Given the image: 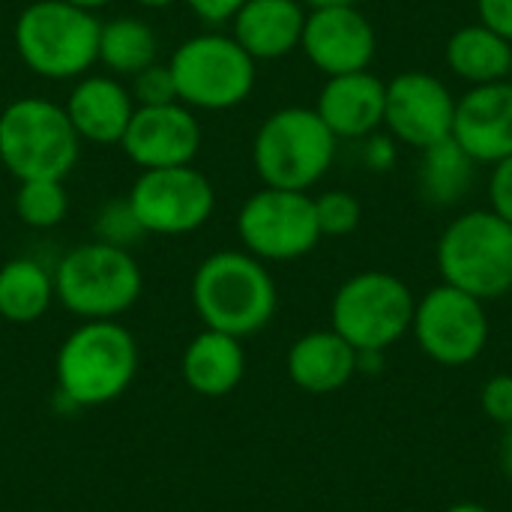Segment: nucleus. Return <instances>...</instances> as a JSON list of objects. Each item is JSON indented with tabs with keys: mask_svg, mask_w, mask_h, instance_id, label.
<instances>
[{
	"mask_svg": "<svg viewBox=\"0 0 512 512\" xmlns=\"http://www.w3.org/2000/svg\"><path fill=\"white\" fill-rule=\"evenodd\" d=\"M192 306L204 327L246 339L273 321L279 291L264 261L246 249H222L198 264Z\"/></svg>",
	"mask_w": 512,
	"mask_h": 512,
	"instance_id": "f257e3e1",
	"label": "nucleus"
},
{
	"mask_svg": "<svg viewBox=\"0 0 512 512\" xmlns=\"http://www.w3.org/2000/svg\"><path fill=\"white\" fill-rule=\"evenodd\" d=\"M57 390L72 408H96L120 399L138 372V342L117 321L78 324L57 351Z\"/></svg>",
	"mask_w": 512,
	"mask_h": 512,
	"instance_id": "f03ea898",
	"label": "nucleus"
},
{
	"mask_svg": "<svg viewBox=\"0 0 512 512\" xmlns=\"http://www.w3.org/2000/svg\"><path fill=\"white\" fill-rule=\"evenodd\" d=\"M96 12L66 0H33L12 24V45L21 63L45 81H75L99 63Z\"/></svg>",
	"mask_w": 512,
	"mask_h": 512,
	"instance_id": "7ed1b4c3",
	"label": "nucleus"
},
{
	"mask_svg": "<svg viewBox=\"0 0 512 512\" xmlns=\"http://www.w3.org/2000/svg\"><path fill=\"white\" fill-rule=\"evenodd\" d=\"M339 138L315 108L288 105L273 111L252 138V168L261 186L309 192L333 168Z\"/></svg>",
	"mask_w": 512,
	"mask_h": 512,
	"instance_id": "20e7f679",
	"label": "nucleus"
},
{
	"mask_svg": "<svg viewBox=\"0 0 512 512\" xmlns=\"http://www.w3.org/2000/svg\"><path fill=\"white\" fill-rule=\"evenodd\" d=\"M51 273L57 303L81 321L120 318L144 291V273L135 255L102 240L72 246Z\"/></svg>",
	"mask_w": 512,
	"mask_h": 512,
	"instance_id": "39448f33",
	"label": "nucleus"
},
{
	"mask_svg": "<svg viewBox=\"0 0 512 512\" xmlns=\"http://www.w3.org/2000/svg\"><path fill=\"white\" fill-rule=\"evenodd\" d=\"M81 156V138L63 105L24 96L0 111V165L21 180H66Z\"/></svg>",
	"mask_w": 512,
	"mask_h": 512,
	"instance_id": "423d86ee",
	"label": "nucleus"
},
{
	"mask_svg": "<svg viewBox=\"0 0 512 512\" xmlns=\"http://www.w3.org/2000/svg\"><path fill=\"white\" fill-rule=\"evenodd\" d=\"M435 261L447 285L498 300L512 291V225L492 210H468L441 231Z\"/></svg>",
	"mask_w": 512,
	"mask_h": 512,
	"instance_id": "0eeeda50",
	"label": "nucleus"
},
{
	"mask_svg": "<svg viewBox=\"0 0 512 512\" xmlns=\"http://www.w3.org/2000/svg\"><path fill=\"white\" fill-rule=\"evenodd\" d=\"M168 69L177 99L192 111H231L243 105L258 81V63L240 48L231 33L204 30L183 39Z\"/></svg>",
	"mask_w": 512,
	"mask_h": 512,
	"instance_id": "6e6552de",
	"label": "nucleus"
},
{
	"mask_svg": "<svg viewBox=\"0 0 512 512\" xmlns=\"http://www.w3.org/2000/svg\"><path fill=\"white\" fill-rule=\"evenodd\" d=\"M417 297L387 270H363L348 276L330 303L333 330L357 351H387L411 333Z\"/></svg>",
	"mask_w": 512,
	"mask_h": 512,
	"instance_id": "1a4fd4ad",
	"label": "nucleus"
},
{
	"mask_svg": "<svg viewBox=\"0 0 512 512\" xmlns=\"http://www.w3.org/2000/svg\"><path fill=\"white\" fill-rule=\"evenodd\" d=\"M237 237L264 264L297 261L324 240L315 219V198L309 192L261 186L237 213Z\"/></svg>",
	"mask_w": 512,
	"mask_h": 512,
	"instance_id": "9d476101",
	"label": "nucleus"
},
{
	"mask_svg": "<svg viewBox=\"0 0 512 512\" xmlns=\"http://www.w3.org/2000/svg\"><path fill=\"white\" fill-rule=\"evenodd\" d=\"M411 333L429 360L456 369L486 351L492 327L483 300L441 282L417 300Z\"/></svg>",
	"mask_w": 512,
	"mask_h": 512,
	"instance_id": "9b49d317",
	"label": "nucleus"
},
{
	"mask_svg": "<svg viewBox=\"0 0 512 512\" xmlns=\"http://www.w3.org/2000/svg\"><path fill=\"white\" fill-rule=\"evenodd\" d=\"M126 198L144 234L159 237L195 234L216 210V189L210 177L192 165L141 171Z\"/></svg>",
	"mask_w": 512,
	"mask_h": 512,
	"instance_id": "f8f14e48",
	"label": "nucleus"
},
{
	"mask_svg": "<svg viewBox=\"0 0 512 512\" xmlns=\"http://www.w3.org/2000/svg\"><path fill=\"white\" fill-rule=\"evenodd\" d=\"M456 96L432 72L405 69L387 81L384 129L414 150H426L453 135Z\"/></svg>",
	"mask_w": 512,
	"mask_h": 512,
	"instance_id": "ddd939ff",
	"label": "nucleus"
},
{
	"mask_svg": "<svg viewBox=\"0 0 512 512\" xmlns=\"http://www.w3.org/2000/svg\"><path fill=\"white\" fill-rule=\"evenodd\" d=\"M300 51L324 78L363 72L375 60L378 36L360 6H315L306 12Z\"/></svg>",
	"mask_w": 512,
	"mask_h": 512,
	"instance_id": "4468645a",
	"label": "nucleus"
},
{
	"mask_svg": "<svg viewBox=\"0 0 512 512\" xmlns=\"http://www.w3.org/2000/svg\"><path fill=\"white\" fill-rule=\"evenodd\" d=\"M201 138V123L189 105H135L120 147L129 162H135L141 171H150L192 165L201 153Z\"/></svg>",
	"mask_w": 512,
	"mask_h": 512,
	"instance_id": "2eb2a0df",
	"label": "nucleus"
},
{
	"mask_svg": "<svg viewBox=\"0 0 512 512\" xmlns=\"http://www.w3.org/2000/svg\"><path fill=\"white\" fill-rule=\"evenodd\" d=\"M453 138L477 165L512 156V81L477 84L456 99Z\"/></svg>",
	"mask_w": 512,
	"mask_h": 512,
	"instance_id": "dca6fc26",
	"label": "nucleus"
},
{
	"mask_svg": "<svg viewBox=\"0 0 512 512\" xmlns=\"http://www.w3.org/2000/svg\"><path fill=\"white\" fill-rule=\"evenodd\" d=\"M384 102L387 81L363 69L324 78L315 99V111L336 138L363 141L366 135L384 129Z\"/></svg>",
	"mask_w": 512,
	"mask_h": 512,
	"instance_id": "f3484780",
	"label": "nucleus"
},
{
	"mask_svg": "<svg viewBox=\"0 0 512 512\" xmlns=\"http://www.w3.org/2000/svg\"><path fill=\"white\" fill-rule=\"evenodd\" d=\"M63 111L72 123V129L78 132L81 144H99V147H111L120 144L132 111H135V99L132 90L117 78V75H81L75 78Z\"/></svg>",
	"mask_w": 512,
	"mask_h": 512,
	"instance_id": "a211bd4d",
	"label": "nucleus"
},
{
	"mask_svg": "<svg viewBox=\"0 0 512 512\" xmlns=\"http://www.w3.org/2000/svg\"><path fill=\"white\" fill-rule=\"evenodd\" d=\"M309 6L303 0H246L231 18V36L255 60H282L300 48Z\"/></svg>",
	"mask_w": 512,
	"mask_h": 512,
	"instance_id": "6ab92c4d",
	"label": "nucleus"
},
{
	"mask_svg": "<svg viewBox=\"0 0 512 512\" xmlns=\"http://www.w3.org/2000/svg\"><path fill=\"white\" fill-rule=\"evenodd\" d=\"M285 369L291 384L306 393H336L357 375V348L348 345L333 327L312 330L288 348Z\"/></svg>",
	"mask_w": 512,
	"mask_h": 512,
	"instance_id": "aec40b11",
	"label": "nucleus"
},
{
	"mask_svg": "<svg viewBox=\"0 0 512 512\" xmlns=\"http://www.w3.org/2000/svg\"><path fill=\"white\" fill-rule=\"evenodd\" d=\"M180 375L186 387L204 399L228 396L246 375L243 339L204 327L195 339H189L180 357Z\"/></svg>",
	"mask_w": 512,
	"mask_h": 512,
	"instance_id": "412c9836",
	"label": "nucleus"
},
{
	"mask_svg": "<svg viewBox=\"0 0 512 512\" xmlns=\"http://www.w3.org/2000/svg\"><path fill=\"white\" fill-rule=\"evenodd\" d=\"M444 60L456 78L465 84H495L507 81L512 66V42L489 30L486 24L474 21L459 27L444 48Z\"/></svg>",
	"mask_w": 512,
	"mask_h": 512,
	"instance_id": "4be33fe9",
	"label": "nucleus"
},
{
	"mask_svg": "<svg viewBox=\"0 0 512 512\" xmlns=\"http://www.w3.org/2000/svg\"><path fill=\"white\" fill-rule=\"evenodd\" d=\"M477 177V162L450 135L438 144L420 150L417 186L420 195L435 207H456L465 201Z\"/></svg>",
	"mask_w": 512,
	"mask_h": 512,
	"instance_id": "5701e85b",
	"label": "nucleus"
},
{
	"mask_svg": "<svg viewBox=\"0 0 512 512\" xmlns=\"http://www.w3.org/2000/svg\"><path fill=\"white\" fill-rule=\"evenodd\" d=\"M54 273L36 258H9L0 264V318L33 324L54 303Z\"/></svg>",
	"mask_w": 512,
	"mask_h": 512,
	"instance_id": "b1692460",
	"label": "nucleus"
},
{
	"mask_svg": "<svg viewBox=\"0 0 512 512\" xmlns=\"http://www.w3.org/2000/svg\"><path fill=\"white\" fill-rule=\"evenodd\" d=\"M159 57L156 30L135 15H117L99 27V63L108 75L132 78Z\"/></svg>",
	"mask_w": 512,
	"mask_h": 512,
	"instance_id": "393cba45",
	"label": "nucleus"
},
{
	"mask_svg": "<svg viewBox=\"0 0 512 512\" xmlns=\"http://www.w3.org/2000/svg\"><path fill=\"white\" fill-rule=\"evenodd\" d=\"M15 216L33 231H51L69 216L66 180H21L15 192Z\"/></svg>",
	"mask_w": 512,
	"mask_h": 512,
	"instance_id": "a878e982",
	"label": "nucleus"
},
{
	"mask_svg": "<svg viewBox=\"0 0 512 512\" xmlns=\"http://www.w3.org/2000/svg\"><path fill=\"white\" fill-rule=\"evenodd\" d=\"M93 234H96V240H102L108 246H120V249H132L141 237H147L129 198L105 201L93 219Z\"/></svg>",
	"mask_w": 512,
	"mask_h": 512,
	"instance_id": "bb28decb",
	"label": "nucleus"
},
{
	"mask_svg": "<svg viewBox=\"0 0 512 512\" xmlns=\"http://www.w3.org/2000/svg\"><path fill=\"white\" fill-rule=\"evenodd\" d=\"M315 219L321 228V237H348L357 231L363 219L360 201L345 189H330L315 195Z\"/></svg>",
	"mask_w": 512,
	"mask_h": 512,
	"instance_id": "cd10ccee",
	"label": "nucleus"
},
{
	"mask_svg": "<svg viewBox=\"0 0 512 512\" xmlns=\"http://www.w3.org/2000/svg\"><path fill=\"white\" fill-rule=\"evenodd\" d=\"M132 99L135 105H168V102H180L177 99V87H174V75L168 69V63H150L147 69H141L138 75H132Z\"/></svg>",
	"mask_w": 512,
	"mask_h": 512,
	"instance_id": "c85d7f7f",
	"label": "nucleus"
},
{
	"mask_svg": "<svg viewBox=\"0 0 512 512\" xmlns=\"http://www.w3.org/2000/svg\"><path fill=\"white\" fill-rule=\"evenodd\" d=\"M480 408L492 423H498L504 429L512 426V375H495L483 384Z\"/></svg>",
	"mask_w": 512,
	"mask_h": 512,
	"instance_id": "c756f323",
	"label": "nucleus"
},
{
	"mask_svg": "<svg viewBox=\"0 0 512 512\" xmlns=\"http://www.w3.org/2000/svg\"><path fill=\"white\" fill-rule=\"evenodd\" d=\"M489 210L512 225V156L492 165L489 177Z\"/></svg>",
	"mask_w": 512,
	"mask_h": 512,
	"instance_id": "7c9ffc66",
	"label": "nucleus"
},
{
	"mask_svg": "<svg viewBox=\"0 0 512 512\" xmlns=\"http://www.w3.org/2000/svg\"><path fill=\"white\" fill-rule=\"evenodd\" d=\"M399 159V141L390 132H372L363 138V165L375 174H384Z\"/></svg>",
	"mask_w": 512,
	"mask_h": 512,
	"instance_id": "2f4dec72",
	"label": "nucleus"
},
{
	"mask_svg": "<svg viewBox=\"0 0 512 512\" xmlns=\"http://www.w3.org/2000/svg\"><path fill=\"white\" fill-rule=\"evenodd\" d=\"M183 3L189 6V12L198 21H204L210 27H219V24H231V18L240 12V6L246 0H183Z\"/></svg>",
	"mask_w": 512,
	"mask_h": 512,
	"instance_id": "473e14b6",
	"label": "nucleus"
},
{
	"mask_svg": "<svg viewBox=\"0 0 512 512\" xmlns=\"http://www.w3.org/2000/svg\"><path fill=\"white\" fill-rule=\"evenodd\" d=\"M477 21L512 42V0H477Z\"/></svg>",
	"mask_w": 512,
	"mask_h": 512,
	"instance_id": "72a5a7b5",
	"label": "nucleus"
},
{
	"mask_svg": "<svg viewBox=\"0 0 512 512\" xmlns=\"http://www.w3.org/2000/svg\"><path fill=\"white\" fill-rule=\"evenodd\" d=\"M357 372L363 375L384 372V351H357Z\"/></svg>",
	"mask_w": 512,
	"mask_h": 512,
	"instance_id": "f704fd0d",
	"label": "nucleus"
},
{
	"mask_svg": "<svg viewBox=\"0 0 512 512\" xmlns=\"http://www.w3.org/2000/svg\"><path fill=\"white\" fill-rule=\"evenodd\" d=\"M501 468L512 483V426L504 429V441H501Z\"/></svg>",
	"mask_w": 512,
	"mask_h": 512,
	"instance_id": "c9c22d12",
	"label": "nucleus"
},
{
	"mask_svg": "<svg viewBox=\"0 0 512 512\" xmlns=\"http://www.w3.org/2000/svg\"><path fill=\"white\" fill-rule=\"evenodd\" d=\"M309 9H315V6H360L363 0H303Z\"/></svg>",
	"mask_w": 512,
	"mask_h": 512,
	"instance_id": "e433bc0d",
	"label": "nucleus"
},
{
	"mask_svg": "<svg viewBox=\"0 0 512 512\" xmlns=\"http://www.w3.org/2000/svg\"><path fill=\"white\" fill-rule=\"evenodd\" d=\"M66 3L81 6V9H87V12H96V9H102V6H108V3H114V0H66Z\"/></svg>",
	"mask_w": 512,
	"mask_h": 512,
	"instance_id": "4c0bfd02",
	"label": "nucleus"
},
{
	"mask_svg": "<svg viewBox=\"0 0 512 512\" xmlns=\"http://www.w3.org/2000/svg\"><path fill=\"white\" fill-rule=\"evenodd\" d=\"M447 512H489L483 504H474V501H462V504H453Z\"/></svg>",
	"mask_w": 512,
	"mask_h": 512,
	"instance_id": "58836bf2",
	"label": "nucleus"
},
{
	"mask_svg": "<svg viewBox=\"0 0 512 512\" xmlns=\"http://www.w3.org/2000/svg\"><path fill=\"white\" fill-rule=\"evenodd\" d=\"M132 3H138L144 9H165V6H174L177 0H132Z\"/></svg>",
	"mask_w": 512,
	"mask_h": 512,
	"instance_id": "ea45409f",
	"label": "nucleus"
},
{
	"mask_svg": "<svg viewBox=\"0 0 512 512\" xmlns=\"http://www.w3.org/2000/svg\"><path fill=\"white\" fill-rule=\"evenodd\" d=\"M510 81H512V66H510Z\"/></svg>",
	"mask_w": 512,
	"mask_h": 512,
	"instance_id": "a19ab883",
	"label": "nucleus"
}]
</instances>
